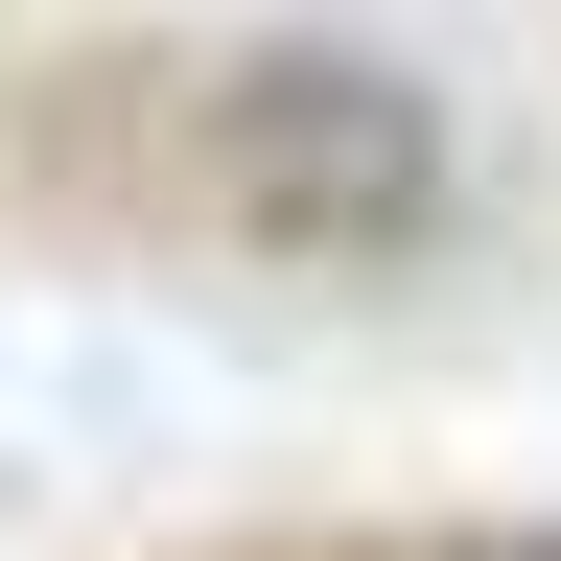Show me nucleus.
I'll list each match as a JSON object with an SVG mask.
<instances>
[{
    "mask_svg": "<svg viewBox=\"0 0 561 561\" xmlns=\"http://www.w3.org/2000/svg\"><path fill=\"white\" fill-rule=\"evenodd\" d=\"M210 210H234L257 257H398L421 210H445V117H421V70H351V47H280L210 94Z\"/></svg>",
    "mask_w": 561,
    "mask_h": 561,
    "instance_id": "obj_1",
    "label": "nucleus"
},
{
    "mask_svg": "<svg viewBox=\"0 0 561 561\" xmlns=\"http://www.w3.org/2000/svg\"><path fill=\"white\" fill-rule=\"evenodd\" d=\"M398 561H561V538H398Z\"/></svg>",
    "mask_w": 561,
    "mask_h": 561,
    "instance_id": "obj_2",
    "label": "nucleus"
}]
</instances>
